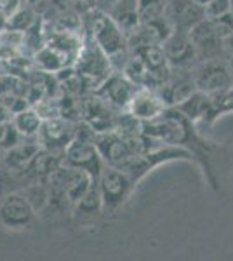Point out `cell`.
<instances>
[{"label":"cell","instance_id":"484cf974","mask_svg":"<svg viewBox=\"0 0 233 261\" xmlns=\"http://www.w3.org/2000/svg\"><path fill=\"white\" fill-rule=\"evenodd\" d=\"M224 50H226V54H233V33L224 39Z\"/></svg>","mask_w":233,"mask_h":261},{"label":"cell","instance_id":"83f0119b","mask_svg":"<svg viewBox=\"0 0 233 261\" xmlns=\"http://www.w3.org/2000/svg\"><path fill=\"white\" fill-rule=\"evenodd\" d=\"M73 2H82V4H89V6L94 7V2L96 0H73Z\"/></svg>","mask_w":233,"mask_h":261},{"label":"cell","instance_id":"603a6c76","mask_svg":"<svg viewBox=\"0 0 233 261\" xmlns=\"http://www.w3.org/2000/svg\"><path fill=\"white\" fill-rule=\"evenodd\" d=\"M211 21H213V24H214V30L218 32V35L221 37L223 40L226 39L230 33H233V11Z\"/></svg>","mask_w":233,"mask_h":261},{"label":"cell","instance_id":"5b68a950","mask_svg":"<svg viewBox=\"0 0 233 261\" xmlns=\"http://www.w3.org/2000/svg\"><path fill=\"white\" fill-rule=\"evenodd\" d=\"M228 58V56H226ZM226 58L200 61L192 68L195 86L198 91L211 96H218L233 84V71Z\"/></svg>","mask_w":233,"mask_h":261},{"label":"cell","instance_id":"d4e9b609","mask_svg":"<svg viewBox=\"0 0 233 261\" xmlns=\"http://www.w3.org/2000/svg\"><path fill=\"white\" fill-rule=\"evenodd\" d=\"M233 112V101H230V103H224L221 105L219 108H216V113H214V120L218 119V117L224 115V113H231Z\"/></svg>","mask_w":233,"mask_h":261},{"label":"cell","instance_id":"9a60e30c","mask_svg":"<svg viewBox=\"0 0 233 261\" xmlns=\"http://www.w3.org/2000/svg\"><path fill=\"white\" fill-rule=\"evenodd\" d=\"M108 14L117 21L118 27L125 32V35H129L139 24L138 0H118L117 6Z\"/></svg>","mask_w":233,"mask_h":261},{"label":"cell","instance_id":"52a82bcc","mask_svg":"<svg viewBox=\"0 0 233 261\" xmlns=\"http://www.w3.org/2000/svg\"><path fill=\"white\" fill-rule=\"evenodd\" d=\"M188 33L195 45V50H197L198 63L228 56L226 50H224V40L214 30V24L211 19L204 18L202 21H198Z\"/></svg>","mask_w":233,"mask_h":261},{"label":"cell","instance_id":"7c38bea8","mask_svg":"<svg viewBox=\"0 0 233 261\" xmlns=\"http://www.w3.org/2000/svg\"><path fill=\"white\" fill-rule=\"evenodd\" d=\"M139 87L133 81L125 77L122 71H113L112 75L107 79V82L97 89V94H101L110 105L118 108H127L133 99V96L136 94Z\"/></svg>","mask_w":233,"mask_h":261},{"label":"cell","instance_id":"8fae6325","mask_svg":"<svg viewBox=\"0 0 233 261\" xmlns=\"http://www.w3.org/2000/svg\"><path fill=\"white\" fill-rule=\"evenodd\" d=\"M79 129H73V125L66 120H61L58 117L49 120H44L39 136L42 143H44L45 150L54 151V153H65L66 146L75 140Z\"/></svg>","mask_w":233,"mask_h":261},{"label":"cell","instance_id":"6da1fadb","mask_svg":"<svg viewBox=\"0 0 233 261\" xmlns=\"http://www.w3.org/2000/svg\"><path fill=\"white\" fill-rule=\"evenodd\" d=\"M143 133L167 143V145L181 146V148L192 151L195 162L204 169V174L207 181H209V185L214 190L218 188V179H216L213 166L209 162L214 145L207 141L205 138H202L197 133L195 122L190 120L176 107H167L157 119L143 122Z\"/></svg>","mask_w":233,"mask_h":261},{"label":"cell","instance_id":"e0dca14e","mask_svg":"<svg viewBox=\"0 0 233 261\" xmlns=\"http://www.w3.org/2000/svg\"><path fill=\"white\" fill-rule=\"evenodd\" d=\"M39 153V146L37 145H16L9 148L7 151L6 162L12 167H24L30 166V162L33 161V157Z\"/></svg>","mask_w":233,"mask_h":261},{"label":"cell","instance_id":"5bb4252c","mask_svg":"<svg viewBox=\"0 0 233 261\" xmlns=\"http://www.w3.org/2000/svg\"><path fill=\"white\" fill-rule=\"evenodd\" d=\"M176 108L181 113H185L190 120H193L195 124L200 120L213 124L214 122V113H216V101L211 94L202 91H195L193 94H190L185 101H181L179 105H176Z\"/></svg>","mask_w":233,"mask_h":261},{"label":"cell","instance_id":"277c9868","mask_svg":"<svg viewBox=\"0 0 233 261\" xmlns=\"http://www.w3.org/2000/svg\"><path fill=\"white\" fill-rule=\"evenodd\" d=\"M77 71L80 79L89 82V86H94V89H99L110 75L113 73L110 58L105 54V50L87 35V40L82 44L80 53L77 56Z\"/></svg>","mask_w":233,"mask_h":261},{"label":"cell","instance_id":"30bf717a","mask_svg":"<svg viewBox=\"0 0 233 261\" xmlns=\"http://www.w3.org/2000/svg\"><path fill=\"white\" fill-rule=\"evenodd\" d=\"M165 18L171 21L174 30L190 32L205 18V12L195 0H165Z\"/></svg>","mask_w":233,"mask_h":261},{"label":"cell","instance_id":"d6986e66","mask_svg":"<svg viewBox=\"0 0 233 261\" xmlns=\"http://www.w3.org/2000/svg\"><path fill=\"white\" fill-rule=\"evenodd\" d=\"M139 23H148L165 14V0H138Z\"/></svg>","mask_w":233,"mask_h":261},{"label":"cell","instance_id":"ffe728a7","mask_svg":"<svg viewBox=\"0 0 233 261\" xmlns=\"http://www.w3.org/2000/svg\"><path fill=\"white\" fill-rule=\"evenodd\" d=\"M23 193L30 200V204L35 207V211L44 209L50 200V192L47 185H33V187H28Z\"/></svg>","mask_w":233,"mask_h":261},{"label":"cell","instance_id":"8992f818","mask_svg":"<svg viewBox=\"0 0 233 261\" xmlns=\"http://www.w3.org/2000/svg\"><path fill=\"white\" fill-rule=\"evenodd\" d=\"M63 164L87 171L96 181L99 178L101 171L105 169V166H103L105 162L99 155V150H97V146L94 143V138L87 140V138H84L82 134H80V130L77 133V136H75V140L66 146L65 153H63Z\"/></svg>","mask_w":233,"mask_h":261},{"label":"cell","instance_id":"ba28073f","mask_svg":"<svg viewBox=\"0 0 233 261\" xmlns=\"http://www.w3.org/2000/svg\"><path fill=\"white\" fill-rule=\"evenodd\" d=\"M35 213L24 193H9L0 199V225L7 228H27L35 220Z\"/></svg>","mask_w":233,"mask_h":261},{"label":"cell","instance_id":"4fadbf2b","mask_svg":"<svg viewBox=\"0 0 233 261\" xmlns=\"http://www.w3.org/2000/svg\"><path fill=\"white\" fill-rule=\"evenodd\" d=\"M165 108H167V105H165V101L160 98V94L155 89L139 87L136 94L133 96V99H131L127 110L141 122H148L157 119Z\"/></svg>","mask_w":233,"mask_h":261},{"label":"cell","instance_id":"ac0fdd59","mask_svg":"<svg viewBox=\"0 0 233 261\" xmlns=\"http://www.w3.org/2000/svg\"><path fill=\"white\" fill-rule=\"evenodd\" d=\"M77 211L84 214H99L103 211V199H101V192L97 187V181L91 185V188L86 192V195L80 199L77 204Z\"/></svg>","mask_w":233,"mask_h":261},{"label":"cell","instance_id":"9c48e42d","mask_svg":"<svg viewBox=\"0 0 233 261\" xmlns=\"http://www.w3.org/2000/svg\"><path fill=\"white\" fill-rule=\"evenodd\" d=\"M162 47L171 68L192 70L198 63L197 50H195V45L190 39L188 32L172 30L171 35L162 42Z\"/></svg>","mask_w":233,"mask_h":261},{"label":"cell","instance_id":"cb8c5ba5","mask_svg":"<svg viewBox=\"0 0 233 261\" xmlns=\"http://www.w3.org/2000/svg\"><path fill=\"white\" fill-rule=\"evenodd\" d=\"M118 0H96L94 2V7L99 11H105V12H110L113 9V7L117 6Z\"/></svg>","mask_w":233,"mask_h":261},{"label":"cell","instance_id":"f546056e","mask_svg":"<svg viewBox=\"0 0 233 261\" xmlns=\"http://www.w3.org/2000/svg\"><path fill=\"white\" fill-rule=\"evenodd\" d=\"M230 4H231V11H233V0H230Z\"/></svg>","mask_w":233,"mask_h":261},{"label":"cell","instance_id":"2e32d148","mask_svg":"<svg viewBox=\"0 0 233 261\" xmlns=\"http://www.w3.org/2000/svg\"><path fill=\"white\" fill-rule=\"evenodd\" d=\"M12 124H14V127L18 129L21 136L33 138V136H39L42 125H44V119H42L40 112L28 108V110H21L19 113H16Z\"/></svg>","mask_w":233,"mask_h":261},{"label":"cell","instance_id":"7a4b0ae2","mask_svg":"<svg viewBox=\"0 0 233 261\" xmlns=\"http://www.w3.org/2000/svg\"><path fill=\"white\" fill-rule=\"evenodd\" d=\"M87 35L105 50L110 58L113 71H124L133 50L129 47L125 32L118 27V23L108 12L92 7L86 16Z\"/></svg>","mask_w":233,"mask_h":261},{"label":"cell","instance_id":"7402d4cb","mask_svg":"<svg viewBox=\"0 0 233 261\" xmlns=\"http://www.w3.org/2000/svg\"><path fill=\"white\" fill-rule=\"evenodd\" d=\"M230 11H231L230 0H211V2L204 7L207 19H216V18H219V16L230 12Z\"/></svg>","mask_w":233,"mask_h":261},{"label":"cell","instance_id":"44dd1931","mask_svg":"<svg viewBox=\"0 0 233 261\" xmlns=\"http://www.w3.org/2000/svg\"><path fill=\"white\" fill-rule=\"evenodd\" d=\"M21 134L18 129L14 127V124L9 122H0V148L9 150L12 146H16L19 143Z\"/></svg>","mask_w":233,"mask_h":261},{"label":"cell","instance_id":"f1b7e54d","mask_svg":"<svg viewBox=\"0 0 233 261\" xmlns=\"http://www.w3.org/2000/svg\"><path fill=\"white\" fill-rule=\"evenodd\" d=\"M195 2H197V4H198V6L205 7V6H207V4H209V2H211V0H195Z\"/></svg>","mask_w":233,"mask_h":261},{"label":"cell","instance_id":"4316f807","mask_svg":"<svg viewBox=\"0 0 233 261\" xmlns=\"http://www.w3.org/2000/svg\"><path fill=\"white\" fill-rule=\"evenodd\" d=\"M7 24H9V16H7L2 7H0V30H4Z\"/></svg>","mask_w":233,"mask_h":261},{"label":"cell","instance_id":"3957f363","mask_svg":"<svg viewBox=\"0 0 233 261\" xmlns=\"http://www.w3.org/2000/svg\"><path fill=\"white\" fill-rule=\"evenodd\" d=\"M136 181L118 167H105L97 178V187L101 192L105 211L113 213L118 207H122L133 195V192L136 190Z\"/></svg>","mask_w":233,"mask_h":261}]
</instances>
